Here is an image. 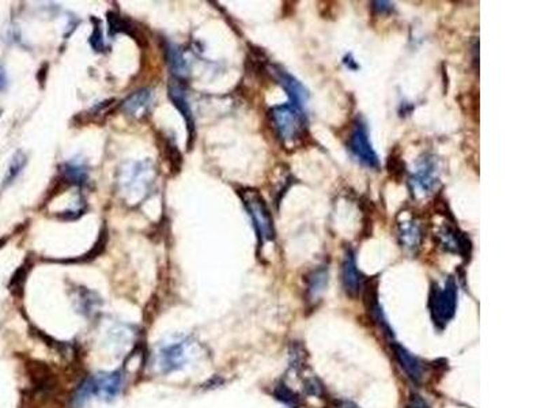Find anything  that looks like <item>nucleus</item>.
I'll return each mask as SVG.
<instances>
[{
  "instance_id": "b1692460",
  "label": "nucleus",
  "mask_w": 544,
  "mask_h": 408,
  "mask_svg": "<svg viewBox=\"0 0 544 408\" xmlns=\"http://www.w3.org/2000/svg\"><path fill=\"white\" fill-rule=\"evenodd\" d=\"M372 8L377 14H386V13H390L393 10V4L389 1H373Z\"/></svg>"
},
{
  "instance_id": "4468645a",
  "label": "nucleus",
  "mask_w": 544,
  "mask_h": 408,
  "mask_svg": "<svg viewBox=\"0 0 544 408\" xmlns=\"http://www.w3.org/2000/svg\"><path fill=\"white\" fill-rule=\"evenodd\" d=\"M392 347H393V353L397 358L399 363L402 365V367L404 369V372L407 373L408 377L415 381V383H419L422 380V374H423V369H422V365L418 361V358H415L408 350H406L403 346H400L399 343L393 341L392 343Z\"/></svg>"
},
{
  "instance_id": "f3484780",
  "label": "nucleus",
  "mask_w": 544,
  "mask_h": 408,
  "mask_svg": "<svg viewBox=\"0 0 544 408\" xmlns=\"http://www.w3.org/2000/svg\"><path fill=\"white\" fill-rule=\"evenodd\" d=\"M168 60H169V66L172 68L173 75L182 78L188 74L186 62L182 56L180 48H177L176 46H168Z\"/></svg>"
},
{
  "instance_id": "9d476101",
  "label": "nucleus",
  "mask_w": 544,
  "mask_h": 408,
  "mask_svg": "<svg viewBox=\"0 0 544 408\" xmlns=\"http://www.w3.org/2000/svg\"><path fill=\"white\" fill-rule=\"evenodd\" d=\"M153 166L149 162H140L135 163L134 168H130L125 170V176L121 179L123 189L127 192H144L147 188H150L153 182Z\"/></svg>"
},
{
  "instance_id": "f03ea898",
  "label": "nucleus",
  "mask_w": 544,
  "mask_h": 408,
  "mask_svg": "<svg viewBox=\"0 0 544 408\" xmlns=\"http://www.w3.org/2000/svg\"><path fill=\"white\" fill-rule=\"evenodd\" d=\"M240 198L253 222L260 247L266 241L273 240L275 238L273 221H272L271 212L264 202L263 196L256 189L247 188L240 191Z\"/></svg>"
},
{
  "instance_id": "423d86ee",
  "label": "nucleus",
  "mask_w": 544,
  "mask_h": 408,
  "mask_svg": "<svg viewBox=\"0 0 544 408\" xmlns=\"http://www.w3.org/2000/svg\"><path fill=\"white\" fill-rule=\"evenodd\" d=\"M438 165L437 159L431 156H426L421 159L416 165V170L411 177V189L415 195L426 196L431 193L438 184Z\"/></svg>"
},
{
  "instance_id": "39448f33",
  "label": "nucleus",
  "mask_w": 544,
  "mask_h": 408,
  "mask_svg": "<svg viewBox=\"0 0 544 408\" xmlns=\"http://www.w3.org/2000/svg\"><path fill=\"white\" fill-rule=\"evenodd\" d=\"M347 147L350 153L358 159L362 165L367 168H374L377 169L380 165L379 157L372 147V143L369 140V134L366 124L363 123L362 118H357L353 123L348 140H347Z\"/></svg>"
},
{
  "instance_id": "bb28decb",
  "label": "nucleus",
  "mask_w": 544,
  "mask_h": 408,
  "mask_svg": "<svg viewBox=\"0 0 544 408\" xmlns=\"http://www.w3.org/2000/svg\"><path fill=\"white\" fill-rule=\"evenodd\" d=\"M335 408H360L351 402H338Z\"/></svg>"
},
{
  "instance_id": "cd10ccee",
  "label": "nucleus",
  "mask_w": 544,
  "mask_h": 408,
  "mask_svg": "<svg viewBox=\"0 0 544 408\" xmlns=\"http://www.w3.org/2000/svg\"><path fill=\"white\" fill-rule=\"evenodd\" d=\"M0 114H1V111H0Z\"/></svg>"
},
{
  "instance_id": "412c9836",
  "label": "nucleus",
  "mask_w": 544,
  "mask_h": 408,
  "mask_svg": "<svg viewBox=\"0 0 544 408\" xmlns=\"http://www.w3.org/2000/svg\"><path fill=\"white\" fill-rule=\"evenodd\" d=\"M275 396H276L278 400H280L282 403H285L289 407L297 408L299 407V404H301L299 397L295 395L292 389H289L286 386H278L275 389Z\"/></svg>"
},
{
  "instance_id": "393cba45",
  "label": "nucleus",
  "mask_w": 544,
  "mask_h": 408,
  "mask_svg": "<svg viewBox=\"0 0 544 408\" xmlns=\"http://www.w3.org/2000/svg\"><path fill=\"white\" fill-rule=\"evenodd\" d=\"M407 408H429L428 407V404L419 397V396H414L412 399H411V402H409V404H408Z\"/></svg>"
},
{
  "instance_id": "f8f14e48",
  "label": "nucleus",
  "mask_w": 544,
  "mask_h": 408,
  "mask_svg": "<svg viewBox=\"0 0 544 408\" xmlns=\"http://www.w3.org/2000/svg\"><path fill=\"white\" fill-rule=\"evenodd\" d=\"M169 98L170 101L173 102V105L179 109V112L182 114L185 123H186V128H188V136H189V140H188V146H191V140L193 139L195 136V121H193V114L191 111V107L188 104V100H186V94L185 90L182 88V85L176 81H173L170 85H169Z\"/></svg>"
},
{
  "instance_id": "ddd939ff",
  "label": "nucleus",
  "mask_w": 544,
  "mask_h": 408,
  "mask_svg": "<svg viewBox=\"0 0 544 408\" xmlns=\"http://www.w3.org/2000/svg\"><path fill=\"white\" fill-rule=\"evenodd\" d=\"M151 102H153V93L149 89H142L131 94L123 102V109L125 114L134 116L136 118H140L147 114Z\"/></svg>"
},
{
  "instance_id": "2eb2a0df",
  "label": "nucleus",
  "mask_w": 544,
  "mask_h": 408,
  "mask_svg": "<svg viewBox=\"0 0 544 408\" xmlns=\"http://www.w3.org/2000/svg\"><path fill=\"white\" fill-rule=\"evenodd\" d=\"M328 283V268L324 266L318 270L311 272L306 278L308 285V297L311 301H316L322 292L325 290V286Z\"/></svg>"
},
{
  "instance_id": "a211bd4d",
  "label": "nucleus",
  "mask_w": 544,
  "mask_h": 408,
  "mask_svg": "<svg viewBox=\"0 0 544 408\" xmlns=\"http://www.w3.org/2000/svg\"><path fill=\"white\" fill-rule=\"evenodd\" d=\"M386 169H388V173L396 182H400L403 179V176L406 175V165H404V161L402 159L399 150H395L390 153V156L386 161Z\"/></svg>"
},
{
  "instance_id": "20e7f679",
  "label": "nucleus",
  "mask_w": 544,
  "mask_h": 408,
  "mask_svg": "<svg viewBox=\"0 0 544 408\" xmlns=\"http://www.w3.org/2000/svg\"><path fill=\"white\" fill-rule=\"evenodd\" d=\"M431 312L434 321L440 325H445L454 318L457 305V286L451 276L445 282V286L440 289L437 285L433 287L430 297Z\"/></svg>"
},
{
  "instance_id": "1a4fd4ad",
  "label": "nucleus",
  "mask_w": 544,
  "mask_h": 408,
  "mask_svg": "<svg viewBox=\"0 0 544 408\" xmlns=\"http://www.w3.org/2000/svg\"><path fill=\"white\" fill-rule=\"evenodd\" d=\"M397 238L402 248L409 253H416L423 240V230L418 218L409 217L397 224Z\"/></svg>"
},
{
  "instance_id": "0eeeda50",
  "label": "nucleus",
  "mask_w": 544,
  "mask_h": 408,
  "mask_svg": "<svg viewBox=\"0 0 544 408\" xmlns=\"http://www.w3.org/2000/svg\"><path fill=\"white\" fill-rule=\"evenodd\" d=\"M437 240L440 245L448 252L458 253L463 257H470L471 254V241L465 233L460 231L454 224H447L437 233Z\"/></svg>"
},
{
  "instance_id": "9b49d317",
  "label": "nucleus",
  "mask_w": 544,
  "mask_h": 408,
  "mask_svg": "<svg viewBox=\"0 0 544 408\" xmlns=\"http://www.w3.org/2000/svg\"><path fill=\"white\" fill-rule=\"evenodd\" d=\"M341 283L346 294L351 298H357L362 290V276L357 268L355 257L351 250H346L341 263Z\"/></svg>"
},
{
  "instance_id": "7ed1b4c3",
  "label": "nucleus",
  "mask_w": 544,
  "mask_h": 408,
  "mask_svg": "<svg viewBox=\"0 0 544 408\" xmlns=\"http://www.w3.org/2000/svg\"><path fill=\"white\" fill-rule=\"evenodd\" d=\"M121 389V376L118 372L102 373L94 376L79 388L75 402L76 404L86 403L91 396H98L104 400H112Z\"/></svg>"
},
{
  "instance_id": "4be33fe9",
  "label": "nucleus",
  "mask_w": 544,
  "mask_h": 408,
  "mask_svg": "<svg viewBox=\"0 0 544 408\" xmlns=\"http://www.w3.org/2000/svg\"><path fill=\"white\" fill-rule=\"evenodd\" d=\"M104 34H102V30L100 27V25H95L94 26V30H93V36L90 39V44L95 50H102L104 49Z\"/></svg>"
},
{
  "instance_id": "6ab92c4d",
  "label": "nucleus",
  "mask_w": 544,
  "mask_h": 408,
  "mask_svg": "<svg viewBox=\"0 0 544 408\" xmlns=\"http://www.w3.org/2000/svg\"><path fill=\"white\" fill-rule=\"evenodd\" d=\"M63 173H64V177L67 179L68 182H72V184H85L88 180V172L86 169L78 163V162H68L64 165L63 168Z\"/></svg>"
},
{
  "instance_id": "f257e3e1",
  "label": "nucleus",
  "mask_w": 544,
  "mask_h": 408,
  "mask_svg": "<svg viewBox=\"0 0 544 408\" xmlns=\"http://www.w3.org/2000/svg\"><path fill=\"white\" fill-rule=\"evenodd\" d=\"M268 116L275 134L285 147L295 149L309 137L305 116L292 104L273 107Z\"/></svg>"
},
{
  "instance_id": "6e6552de",
  "label": "nucleus",
  "mask_w": 544,
  "mask_h": 408,
  "mask_svg": "<svg viewBox=\"0 0 544 408\" xmlns=\"http://www.w3.org/2000/svg\"><path fill=\"white\" fill-rule=\"evenodd\" d=\"M271 74L278 81V83L287 93V95L290 98V104L298 109H302V107L308 101L309 94H308L306 89L301 85V82H298V79H295L293 75H290L289 72H286L283 68H280L279 66H272Z\"/></svg>"
},
{
  "instance_id": "5701e85b",
  "label": "nucleus",
  "mask_w": 544,
  "mask_h": 408,
  "mask_svg": "<svg viewBox=\"0 0 544 408\" xmlns=\"http://www.w3.org/2000/svg\"><path fill=\"white\" fill-rule=\"evenodd\" d=\"M305 390H306L309 395L321 396V395H322V386L318 383V380H316V379H308V380L305 381Z\"/></svg>"
},
{
  "instance_id": "dca6fc26",
  "label": "nucleus",
  "mask_w": 544,
  "mask_h": 408,
  "mask_svg": "<svg viewBox=\"0 0 544 408\" xmlns=\"http://www.w3.org/2000/svg\"><path fill=\"white\" fill-rule=\"evenodd\" d=\"M162 366L166 369V372H173L176 369H180L182 363L185 362V350L184 344H172L166 347L162 351Z\"/></svg>"
},
{
  "instance_id": "aec40b11",
  "label": "nucleus",
  "mask_w": 544,
  "mask_h": 408,
  "mask_svg": "<svg viewBox=\"0 0 544 408\" xmlns=\"http://www.w3.org/2000/svg\"><path fill=\"white\" fill-rule=\"evenodd\" d=\"M26 162H27V158H26V156L23 154L22 151L15 153V156L13 157V161H11V163L8 166V170H7V175H6V179H4V185L11 184L21 175Z\"/></svg>"
},
{
  "instance_id": "a878e982",
  "label": "nucleus",
  "mask_w": 544,
  "mask_h": 408,
  "mask_svg": "<svg viewBox=\"0 0 544 408\" xmlns=\"http://www.w3.org/2000/svg\"><path fill=\"white\" fill-rule=\"evenodd\" d=\"M7 86V78L4 74V69L0 67V90H4Z\"/></svg>"
}]
</instances>
